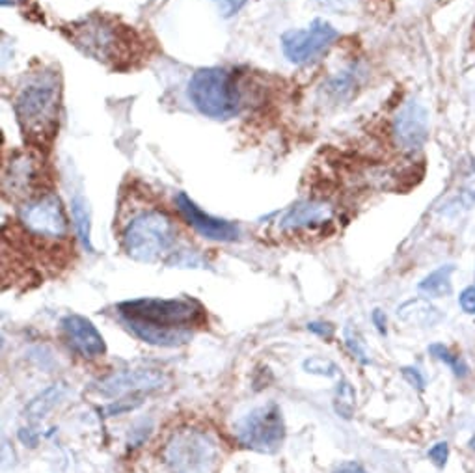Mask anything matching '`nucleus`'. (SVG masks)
<instances>
[{"mask_svg":"<svg viewBox=\"0 0 475 473\" xmlns=\"http://www.w3.org/2000/svg\"><path fill=\"white\" fill-rule=\"evenodd\" d=\"M429 110L418 99H409L393 120L395 144L402 151H418L429 140Z\"/></svg>","mask_w":475,"mask_h":473,"instance_id":"9d476101","label":"nucleus"},{"mask_svg":"<svg viewBox=\"0 0 475 473\" xmlns=\"http://www.w3.org/2000/svg\"><path fill=\"white\" fill-rule=\"evenodd\" d=\"M314 3L319 8L334 13H352L358 10L362 0H314Z\"/></svg>","mask_w":475,"mask_h":473,"instance_id":"a878e982","label":"nucleus"},{"mask_svg":"<svg viewBox=\"0 0 475 473\" xmlns=\"http://www.w3.org/2000/svg\"><path fill=\"white\" fill-rule=\"evenodd\" d=\"M62 32L82 55L112 69H127L140 56V39L134 30L105 13L77 19Z\"/></svg>","mask_w":475,"mask_h":473,"instance_id":"f03ea898","label":"nucleus"},{"mask_svg":"<svg viewBox=\"0 0 475 473\" xmlns=\"http://www.w3.org/2000/svg\"><path fill=\"white\" fill-rule=\"evenodd\" d=\"M371 321H373V326L376 328V332L386 336V332H388V328H386L388 326L386 314L383 310H378V307H376V310L371 312Z\"/></svg>","mask_w":475,"mask_h":473,"instance_id":"2f4dec72","label":"nucleus"},{"mask_svg":"<svg viewBox=\"0 0 475 473\" xmlns=\"http://www.w3.org/2000/svg\"><path fill=\"white\" fill-rule=\"evenodd\" d=\"M455 272V265H440L433 272L427 274L419 283H418V291L425 295L427 298H445L451 293H453V281H451V276Z\"/></svg>","mask_w":475,"mask_h":473,"instance_id":"f3484780","label":"nucleus"},{"mask_svg":"<svg viewBox=\"0 0 475 473\" xmlns=\"http://www.w3.org/2000/svg\"><path fill=\"white\" fill-rule=\"evenodd\" d=\"M302 369L310 374L324 376V378H334L340 374V367L323 357H310L302 362Z\"/></svg>","mask_w":475,"mask_h":473,"instance_id":"393cba45","label":"nucleus"},{"mask_svg":"<svg viewBox=\"0 0 475 473\" xmlns=\"http://www.w3.org/2000/svg\"><path fill=\"white\" fill-rule=\"evenodd\" d=\"M395 315L399 321L407 322L410 326H419V328L436 326L444 319L438 307L425 297H416V298L399 304Z\"/></svg>","mask_w":475,"mask_h":473,"instance_id":"dca6fc26","label":"nucleus"},{"mask_svg":"<svg viewBox=\"0 0 475 473\" xmlns=\"http://www.w3.org/2000/svg\"><path fill=\"white\" fill-rule=\"evenodd\" d=\"M427 457H429V460L438 468V469H444L445 464H447V459H449V443L447 442H438L435 443L429 452H427Z\"/></svg>","mask_w":475,"mask_h":473,"instance_id":"bb28decb","label":"nucleus"},{"mask_svg":"<svg viewBox=\"0 0 475 473\" xmlns=\"http://www.w3.org/2000/svg\"><path fill=\"white\" fill-rule=\"evenodd\" d=\"M338 36V30L330 22L315 19L310 27L285 32L281 36V51L293 64H307L323 55Z\"/></svg>","mask_w":475,"mask_h":473,"instance_id":"1a4fd4ad","label":"nucleus"},{"mask_svg":"<svg viewBox=\"0 0 475 473\" xmlns=\"http://www.w3.org/2000/svg\"><path fill=\"white\" fill-rule=\"evenodd\" d=\"M401 374L412 388H416L419 391L425 390V376L421 374L419 369H416V367H401Z\"/></svg>","mask_w":475,"mask_h":473,"instance_id":"c756f323","label":"nucleus"},{"mask_svg":"<svg viewBox=\"0 0 475 473\" xmlns=\"http://www.w3.org/2000/svg\"><path fill=\"white\" fill-rule=\"evenodd\" d=\"M459 305L466 315H475V286H468L459 295Z\"/></svg>","mask_w":475,"mask_h":473,"instance_id":"7c9ffc66","label":"nucleus"},{"mask_svg":"<svg viewBox=\"0 0 475 473\" xmlns=\"http://www.w3.org/2000/svg\"><path fill=\"white\" fill-rule=\"evenodd\" d=\"M65 391H67V386L64 383H56V384L49 386L47 390H43L41 393H38L25 408L27 417L32 419V421L43 419L47 414H49L60 403V400L65 395Z\"/></svg>","mask_w":475,"mask_h":473,"instance_id":"a211bd4d","label":"nucleus"},{"mask_svg":"<svg viewBox=\"0 0 475 473\" xmlns=\"http://www.w3.org/2000/svg\"><path fill=\"white\" fill-rule=\"evenodd\" d=\"M166 384V376L159 369H129L114 373L95 383V390L103 397L125 399L136 393H151Z\"/></svg>","mask_w":475,"mask_h":473,"instance_id":"9b49d317","label":"nucleus"},{"mask_svg":"<svg viewBox=\"0 0 475 473\" xmlns=\"http://www.w3.org/2000/svg\"><path fill=\"white\" fill-rule=\"evenodd\" d=\"M233 434L237 442L250 452L276 455L288 434L281 408L276 403H267L250 410L235 421Z\"/></svg>","mask_w":475,"mask_h":473,"instance_id":"423d86ee","label":"nucleus"},{"mask_svg":"<svg viewBox=\"0 0 475 473\" xmlns=\"http://www.w3.org/2000/svg\"><path fill=\"white\" fill-rule=\"evenodd\" d=\"M172 473H211L219 460V443L200 429H179L164 447Z\"/></svg>","mask_w":475,"mask_h":473,"instance_id":"0eeeda50","label":"nucleus"},{"mask_svg":"<svg viewBox=\"0 0 475 473\" xmlns=\"http://www.w3.org/2000/svg\"><path fill=\"white\" fill-rule=\"evenodd\" d=\"M429 352H431V357H433V358H436L438 362H444L451 371H453L455 376H459V378L468 376L470 369H468L466 362L459 357V354H453V352H451L444 343H433V345L429 347Z\"/></svg>","mask_w":475,"mask_h":473,"instance_id":"4be33fe9","label":"nucleus"},{"mask_svg":"<svg viewBox=\"0 0 475 473\" xmlns=\"http://www.w3.org/2000/svg\"><path fill=\"white\" fill-rule=\"evenodd\" d=\"M186 96L194 108L211 120H229L241 110V93L231 71L203 67L190 77Z\"/></svg>","mask_w":475,"mask_h":473,"instance_id":"20e7f679","label":"nucleus"},{"mask_svg":"<svg viewBox=\"0 0 475 473\" xmlns=\"http://www.w3.org/2000/svg\"><path fill=\"white\" fill-rule=\"evenodd\" d=\"M307 330H310L312 334L326 340V341H330L332 338H334V334H336L334 324L324 322V321H312V322H307Z\"/></svg>","mask_w":475,"mask_h":473,"instance_id":"c85d7f7f","label":"nucleus"},{"mask_svg":"<svg viewBox=\"0 0 475 473\" xmlns=\"http://www.w3.org/2000/svg\"><path fill=\"white\" fill-rule=\"evenodd\" d=\"M453 205L457 211H470L475 205V160H471L468 170L464 172L459 194L453 200Z\"/></svg>","mask_w":475,"mask_h":473,"instance_id":"5701e85b","label":"nucleus"},{"mask_svg":"<svg viewBox=\"0 0 475 473\" xmlns=\"http://www.w3.org/2000/svg\"><path fill=\"white\" fill-rule=\"evenodd\" d=\"M71 217H73L79 241L82 243L84 250L93 254L95 248L91 245V212H90V205L84 196L75 194L73 200H71Z\"/></svg>","mask_w":475,"mask_h":473,"instance_id":"6ab92c4d","label":"nucleus"},{"mask_svg":"<svg viewBox=\"0 0 475 473\" xmlns=\"http://www.w3.org/2000/svg\"><path fill=\"white\" fill-rule=\"evenodd\" d=\"M343 338H345V345H347V348H349V352L352 354V357L358 360L362 366H369L371 358H369V352H367L366 343L360 338V334L356 332L352 326H347L345 332H343Z\"/></svg>","mask_w":475,"mask_h":473,"instance_id":"b1692460","label":"nucleus"},{"mask_svg":"<svg viewBox=\"0 0 475 473\" xmlns=\"http://www.w3.org/2000/svg\"><path fill=\"white\" fill-rule=\"evenodd\" d=\"M0 3H3V6H15L19 0H0Z\"/></svg>","mask_w":475,"mask_h":473,"instance_id":"f704fd0d","label":"nucleus"},{"mask_svg":"<svg viewBox=\"0 0 475 473\" xmlns=\"http://www.w3.org/2000/svg\"><path fill=\"white\" fill-rule=\"evenodd\" d=\"M332 473H369V471L356 462H345V464H340Z\"/></svg>","mask_w":475,"mask_h":473,"instance_id":"72a5a7b5","label":"nucleus"},{"mask_svg":"<svg viewBox=\"0 0 475 473\" xmlns=\"http://www.w3.org/2000/svg\"><path fill=\"white\" fill-rule=\"evenodd\" d=\"M19 224L30 236L45 241H64L69 235V220L62 200L45 193L19 207Z\"/></svg>","mask_w":475,"mask_h":473,"instance_id":"6e6552de","label":"nucleus"},{"mask_svg":"<svg viewBox=\"0 0 475 473\" xmlns=\"http://www.w3.org/2000/svg\"><path fill=\"white\" fill-rule=\"evenodd\" d=\"M211 3L217 6V10H219V13L222 17L229 19V17L237 15V13H239L245 8L246 0H211Z\"/></svg>","mask_w":475,"mask_h":473,"instance_id":"cd10ccee","label":"nucleus"},{"mask_svg":"<svg viewBox=\"0 0 475 473\" xmlns=\"http://www.w3.org/2000/svg\"><path fill=\"white\" fill-rule=\"evenodd\" d=\"M334 412L341 419H352L356 414V390L349 381H340L336 388Z\"/></svg>","mask_w":475,"mask_h":473,"instance_id":"412c9836","label":"nucleus"},{"mask_svg":"<svg viewBox=\"0 0 475 473\" xmlns=\"http://www.w3.org/2000/svg\"><path fill=\"white\" fill-rule=\"evenodd\" d=\"M124 324L160 330H190L203 321V307L188 298H134L117 304Z\"/></svg>","mask_w":475,"mask_h":473,"instance_id":"7ed1b4c3","label":"nucleus"},{"mask_svg":"<svg viewBox=\"0 0 475 473\" xmlns=\"http://www.w3.org/2000/svg\"><path fill=\"white\" fill-rule=\"evenodd\" d=\"M17 438H19L21 443H25V445H29V447H36L38 442H39V434H38L36 431H32V429H27V427L19 429Z\"/></svg>","mask_w":475,"mask_h":473,"instance_id":"473e14b6","label":"nucleus"},{"mask_svg":"<svg viewBox=\"0 0 475 473\" xmlns=\"http://www.w3.org/2000/svg\"><path fill=\"white\" fill-rule=\"evenodd\" d=\"M13 114L22 138L32 150H47L58 134L62 116V79L53 67L29 73L13 96Z\"/></svg>","mask_w":475,"mask_h":473,"instance_id":"f257e3e1","label":"nucleus"},{"mask_svg":"<svg viewBox=\"0 0 475 473\" xmlns=\"http://www.w3.org/2000/svg\"><path fill=\"white\" fill-rule=\"evenodd\" d=\"M360 77H362V71H360L358 65H350L349 69L341 71V73L338 77L332 79L330 84H328L330 96L336 98V99L349 98L350 93H352V90L358 86Z\"/></svg>","mask_w":475,"mask_h":473,"instance_id":"aec40b11","label":"nucleus"},{"mask_svg":"<svg viewBox=\"0 0 475 473\" xmlns=\"http://www.w3.org/2000/svg\"><path fill=\"white\" fill-rule=\"evenodd\" d=\"M41 157L39 151H29L15 155L4 170V191L6 194L32 200L36 186L41 183ZM25 200V202H27Z\"/></svg>","mask_w":475,"mask_h":473,"instance_id":"ddd939ff","label":"nucleus"},{"mask_svg":"<svg viewBox=\"0 0 475 473\" xmlns=\"http://www.w3.org/2000/svg\"><path fill=\"white\" fill-rule=\"evenodd\" d=\"M176 205L183 219L188 222L190 228H194L196 233L209 241H219V243H231L241 236V229L237 224L211 217L203 212L193 200H190L185 193H179L176 198Z\"/></svg>","mask_w":475,"mask_h":473,"instance_id":"f8f14e48","label":"nucleus"},{"mask_svg":"<svg viewBox=\"0 0 475 473\" xmlns=\"http://www.w3.org/2000/svg\"><path fill=\"white\" fill-rule=\"evenodd\" d=\"M334 217V209L330 203L319 200H306L293 205L283 219L280 220V228L283 231H298V229H310L317 226H324Z\"/></svg>","mask_w":475,"mask_h":473,"instance_id":"2eb2a0df","label":"nucleus"},{"mask_svg":"<svg viewBox=\"0 0 475 473\" xmlns=\"http://www.w3.org/2000/svg\"><path fill=\"white\" fill-rule=\"evenodd\" d=\"M177 228L164 211L150 209L133 217L122 241L127 255L140 263H155L176 246Z\"/></svg>","mask_w":475,"mask_h":473,"instance_id":"39448f33","label":"nucleus"},{"mask_svg":"<svg viewBox=\"0 0 475 473\" xmlns=\"http://www.w3.org/2000/svg\"><path fill=\"white\" fill-rule=\"evenodd\" d=\"M62 330H64L67 343L79 354V357L86 360H95V358L105 357V352H107L105 338L88 317L69 314L62 319Z\"/></svg>","mask_w":475,"mask_h":473,"instance_id":"4468645a","label":"nucleus"}]
</instances>
